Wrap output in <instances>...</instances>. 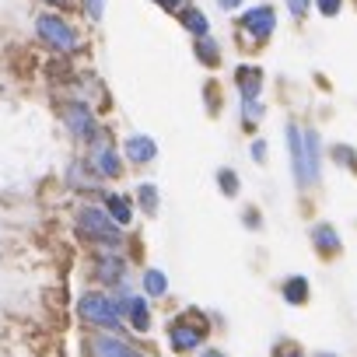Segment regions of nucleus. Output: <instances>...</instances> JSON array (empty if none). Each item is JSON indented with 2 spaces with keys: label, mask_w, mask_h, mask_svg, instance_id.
<instances>
[{
  "label": "nucleus",
  "mask_w": 357,
  "mask_h": 357,
  "mask_svg": "<svg viewBox=\"0 0 357 357\" xmlns=\"http://www.w3.org/2000/svg\"><path fill=\"white\" fill-rule=\"evenodd\" d=\"M252 158H256V161H263V158H266V144H263V140H256V144H252Z\"/></svg>",
  "instance_id": "obj_31"
},
{
  "label": "nucleus",
  "mask_w": 357,
  "mask_h": 357,
  "mask_svg": "<svg viewBox=\"0 0 357 357\" xmlns=\"http://www.w3.org/2000/svg\"><path fill=\"white\" fill-rule=\"evenodd\" d=\"M218 8H221V11H238L242 0H218Z\"/></svg>",
  "instance_id": "obj_30"
},
{
  "label": "nucleus",
  "mask_w": 357,
  "mask_h": 357,
  "mask_svg": "<svg viewBox=\"0 0 357 357\" xmlns=\"http://www.w3.org/2000/svg\"><path fill=\"white\" fill-rule=\"evenodd\" d=\"M333 158H336L343 168H357V154H354L350 147H343V144H340V147H333Z\"/></svg>",
  "instance_id": "obj_24"
},
{
  "label": "nucleus",
  "mask_w": 357,
  "mask_h": 357,
  "mask_svg": "<svg viewBox=\"0 0 357 357\" xmlns=\"http://www.w3.org/2000/svg\"><path fill=\"white\" fill-rule=\"evenodd\" d=\"M238 112H242V126H245V130H256L266 109H263L259 98H252V102H238Z\"/></svg>",
  "instance_id": "obj_20"
},
{
  "label": "nucleus",
  "mask_w": 357,
  "mask_h": 357,
  "mask_svg": "<svg viewBox=\"0 0 357 357\" xmlns=\"http://www.w3.org/2000/svg\"><path fill=\"white\" fill-rule=\"evenodd\" d=\"M77 312L88 326H102V329H119L123 326V315L116 308V301L105 294V291H88L81 301H77Z\"/></svg>",
  "instance_id": "obj_4"
},
{
  "label": "nucleus",
  "mask_w": 357,
  "mask_h": 357,
  "mask_svg": "<svg viewBox=\"0 0 357 357\" xmlns=\"http://www.w3.org/2000/svg\"><path fill=\"white\" fill-rule=\"evenodd\" d=\"M197 319H200V315L190 312V315H178V319L168 326V343H172V350L190 354V350H197V347L204 343V336H207V322H197Z\"/></svg>",
  "instance_id": "obj_6"
},
{
  "label": "nucleus",
  "mask_w": 357,
  "mask_h": 357,
  "mask_svg": "<svg viewBox=\"0 0 357 357\" xmlns=\"http://www.w3.org/2000/svg\"><path fill=\"white\" fill-rule=\"evenodd\" d=\"M165 291H168V277H165L161 270H147V273H144V294L165 298Z\"/></svg>",
  "instance_id": "obj_21"
},
{
  "label": "nucleus",
  "mask_w": 357,
  "mask_h": 357,
  "mask_svg": "<svg viewBox=\"0 0 357 357\" xmlns=\"http://www.w3.org/2000/svg\"><path fill=\"white\" fill-rule=\"evenodd\" d=\"M95 273H98L102 284H119V280L126 277V259H119V256H102L98 266H95Z\"/></svg>",
  "instance_id": "obj_17"
},
{
  "label": "nucleus",
  "mask_w": 357,
  "mask_h": 357,
  "mask_svg": "<svg viewBox=\"0 0 357 357\" xmlns=\"http://www.w3.org/2000/svg\"><path fill=\"white\" fill-rule=\"evenodd\" d=\"M91 357H144L137 347L116 340V336H95L91 340Z\"/></svg>",
  "instance_id": "obj_11"
},
{
  "label": "nucleus",
  "mask_w": 357,
  "mask_h": 357,
  "mask_svg": "<svg viewBox=\"0 0 357 357\" xmlns=\"http://www.w3.org/2000/svg\"><path fill=\"white\" fill-rule=\"evenodd\" d=\"M218 186H221L225 197H238V175H235L231 168H221V172H218Z\"/></svg>",
  "instance_id": "obj_23"
},
{
  "label": "nucleus",
  "mask_w": 357,
  "mask_h": 357,
  "mask_svg": "<svg viewBox=\"0 0 357 357\" xmlns=\"http://www.w3.org/2000/svg\"><path fill=\"white\" fill-rule=\"evenodd\" d=\"M287 11H291L294 18H301V15L308 11V0H287Z\"/></svg>",
  "instance_id": "obj_29"
},
{
  "label": "nucleus",
  "mask_w": 357,
  "mask_h": 357,
  "mask_svg": "<svg viewBox=\"0 0 357 357\" xmlns=\"http://www.w3.org/2000/svg\"><path fill=\"white\" fill-rule=\"evenodd\" d=\"M102 211L119 225V228H126L130 221H133V204H130V197H123V193H102Z\"/></svg>",
  "instance_id": "obj_13"
},
{
  "label": "nucleus",
  "mask_w": 357,
  "mask_h": 357,
  "mask_svg": "<svg viewBox=\"0 0 357 357\" xmlns=\"http://www.w3.org/2000/svg\"><path fill=\"white\" fill-rule=\"evenodd\" d=\"M123 154H126L130 165H151V161L158 158V144H154L151 137H144V133H133V137H126Z\"/></svg>",
  "instance_id": "obj_10"
},
{
  "label": "nucleus",
  "mask_w": 357,
  "mask_h": 357,
  "mask_svg": "<svg viewBox=\"0 0 357 357\" xmlns=\"http://www.w3.org/2000/svg\"><path fill=\"white\" fill-rule=\"evenodd\" d=\"M263 81H266L263 67H256V63H238V67H235L238 102H252V98H259V95H263Z\"/></svg>",
  "instance_id": "obj_9"
},
{
  "label": "nucleus",
  "mask_w": 357,
  "mask_h": 357,
  "mask_svg": "<svg viewBox=\"0 0 357 357\" xmlns=\"http://www.w3.org/2000/svg\"><path fill=\"white\" fill-rule=\"evenodd\" d=\"M245 225H249V228H256V225H259V214H256V211H249V214H245Z\"/></svg>",
  "instance_id": "obj_32"
},
{
  "label": "nucleus",
  "mask_w": 357,
  "mask_h": 357,
  "mask_svg": "<svg viewBox=\"0 0 357 357\" xmlns=\"http://www.w3.org/2000/svg\"><path fill=\"white\" fill-rule=\"evenodd\" d=\"M193 53H197V60H200L204 67H218V63H221V46H218V39H211V36L197 39V43H193Z\"/></svg>",
  "instance_id": "obj_18"
},
{
  "label": "nucleus",
  "mask_w": 357,
  "mask_h": 357,
  "mask_svg": "<svg viewBox=\"0 0 357 357\" xmlns=\"http://www.w3.org/2000/svg\"><path fill=\"white\" fill-rule=\"evenodd\" d=\"M67 175H70V186L81 190V193H98V190H102V178L88 168V161H74V165L67 168Z\"/></svg>",
  "instance_id": "obj_14"
},
{
  "label": "nucleus",
  "mask_w": 357,
  "mask_h": 357,
  "mask_svg": "<svg viewBox=\"0 0 357 357\" xmlns=\"http://www.w3.org/2000/svg\"><path fill=\"white\" fill-rule=\"evenodd\" d=\"M178 22H183V29H186L193 39L211 36V22H207V15H204L200 8H193V4H186L183 11H178Z\"/></svg>",
  "instance_id": "obj_15"
},
{
  "label": "nucleus",
  "mask_w": 357,
  "mask_h": 357,
  "mask_svg": "<svg viewBox=\"0 0 357 357\" xmlns=\"http://www.w3.org/2000/svg\"><path fill=\"white\" fill-rule=\"evenodd\" d=\"M137 204L147 211V214H158V190L151 186V183H144V186H137Z\"/></svg>",
  "instance_id": "obj_22"
},
{
  "label": "nucleus",
  "mask_w": 357,
  "mask_h": 357,
  "mask_svg": "<svg viewBox=\"0 0 357 357\" xmlns=\"http://www.w3.org/2000/svg\"><path fill=\"white\" fill-rule=\"evenodd\" d=\"M312 245H315L322 256H340V249H343L333 225H315V228H312Z\"/></svg>",
  "instance_id": "obj_16"
},
{
  "label": "nucleus",
  "mask_w": 357,
  "mask_h": 357,
  "mask_svg": "<svg viewBox=\"0 0 357 357\" xmlns=\"http://www.w3.org/2000/svg\"><path fill=\"white\" fill-rule=\"evenodd\" d=\"M204 357H225V354H221V350H207Z\"/></svg>",
  "instance_id": "obj_34"
},
{
  "label": "nucleus",
  "mask_w": 357,
  "mask_h": 357,
  "mask_svg": "<svg viewBox=\"0 0 357 357\" xmlns=\"http://www.w3.org/2000/svg\"><path fill=\"white\" fill-rule=\"evenodd\" d=\"M284 301H291V305H305V301H308V280H305V277H291V280H284Z\"/></svg>",
  "instance_id": "obj_19"
},
{
  "label": "nucleus",
  "mask_w": 357,
  "mask_h": 357,
  "mask_svg": "<svg viewBox=\"0 0 357 357\" xmlns=\"http://www.w3.org/2000/svg\"><path fill=\"white\" fill-rule=\"evenodd\" d=\"M77 231H81L88 242H98V245H105V249L123 245L119 225H116L102 207H81V211H77Z\"/></svg>",
  "instance_id": "obj_3"
},
{
  "label": "nucleus",
  "mask_w": 357,
  "mask_h": 357,
  "mask_svg": "<svg viewBox=\"0 0 357 357\" xmlns=\"http://www.w3.org/2000/svg\"><path fill=\"white\" fill-rule=\"evenodd\" d=\"M287 151H291V172L301 190L319 183V165H322V140L315 130H298L294 123L287 126Z\"/></svg>",
  "instance_id": "obj_1"
},
{
  "label": "nucleus",
  "mask_w": 357,
  "mask_h": 357,
  "mask_svg": "<svg viewBox=\"0 0 357 357\" xmlns=\"http://www.w3.org/2000/svg\"><path fill=\"white\" fill-rule=\"evenodd\" d=\"M273 357H305V354H301V347H294V343H280V347L273 350Z\"/></svg>",
  "instance_id": "obj_28"
},
{
  "label": "nucleus",
  "mask_w": 357,
  "mask_h": 357,
  "mask_svg": "<svg viewBox=\"0 0 357 357\" xmlns=\"http://www.w3.org/2000/svg\"><path fill=\"white\" fill-rule=\"evenodd\" d=\"M315 357H336V354H326V350H322V354H315Z\"/></svg>",
  "instance_id": "obj_35"
},
{
  "label": "nucleus",
  "mask_w": 357,
  "mask_h": 357,
  "mask_svg": "<svg viewBox=\"0 0 357 357\" xmlns=\"http://www.w3.org/2000/svg\"><path fill=\"white\" fill-rule=\"evenodd\" d=\"M123 312H126V319H130V326L137 329V333H147L151 329V308H147V301L144 298H137V294H123Z\"/></svg>",
  "instance_id": "obj_12"
},
{
  "label": "nucleus",
  "mask_w": 357,
  "mask_h": 357,
  "mask_svg": "<svg viewBox=\"0 0 357 357\" xmlns=\"http://www.w3.org/2000/svg\"><path fill=\"white\" fill-rule=\"evenodd\" d=\"M43 4H50V8H70V0H43Z\"/></svg>",
  "instance_id": "obj_33"
},
{
  "label": "nucleus",
  "mask_w": 357,
  "mask_h": 357,
  "mask_svg": "<svg viewBox=\"0 0 357 357\" xmlns=\"http://www.w3.org/2000/svg\"><path fill=\"white\" fill-rule=\"evenodd\" d=\"M84 11H88V18H102L105 15V0H84Z\"/></svg>",
  "instance_id": "obj_27"
},
{
  "label": "nucleus",
  "mask_w": 357,
  "mask_h": 357,
  "mask_svg": "<svg viewBox=\"0 0 357 357\" xmlns=\"http://www.w3.org/2000/svg\"><path fill=\"white\" fill-rule=\"evenodd\" d=\"M315 8H319V15L336 18V15H340V8H343V0H315Z\"/></svg>",
  "instance_id": "obj_25"
},
{
  "label": "nucleus",
  "mask_w": 357,
  "mask_h": 357,
  "mask_svg": "<svg viewBox=\"0 0 357 357\" xmlns=\"http://www.w3.org/2000/svg\"><path fill=\"white\" fill-rule=\"evenodd\" d=\"M151 4H158L161 11H168V15H178V11H183L186 4H190V0H151Z\"/></svg>",
  "instance_id": "obj_26"
},
{
  "label": "nucleus",
  "mask_w": 357,
  "mask_h": 357,
  "mask_svg": "<svg viewBox=\"0 0 357 357\" xmlns=\"http://www.w3.org/2000/svg\"><path fill=\"white\" fill-rule=\"evenodd\" d=\"M36 36L53 50V53H74L77 46H81V32H77V25H70L63 15H56V11H43L39 18H36Z\"/></svg>",
  "instance_id": "obj_2"
},
{
  "label": "nucleus",
  "mask_w": 357,
  "mask_h": 357,
  "mask_svg": "<svg viewBox=\"0 0 357 357\" xmlns=\"http://www.w3.org/2000/svg\"><path fill=\"white\" fill-rule=\"evenodd\" d=\"M63 119H67V130L74 133V140H95L98 137V119L84 102H70L63 109Z\"/></svg>",
  "instance_id": "obj_7"
},
{
  "label": "nucleus",
  "mask_w": 357,
  "mask_h": 357,
  "mask_svg": "<svg viewBox=\"0 0 357 357\" xmlns=\"http://www.w3.org/2000/svg\"><path fill=\"white\" fill-rule=\"evenodd\" d=\"M88 168H91L98 178H119L123 161H119V154L112 151L109 140H98V137H95V147H91V154H88Z\"/></svg>",
  "instance_id": "obj_8"
},
{
  "label": "nucleus",
  "mask_w": 357,
  "mask_h": 357,
  "mask_svg": "<svg viewBox=\"0 0 357 357\" xmlns=\"http://www.w3.org/2000/svg\"><path fill=\"white\" fill-rule=\"evenodd\" d=\"M277 29V11L270 4H259V8H249L242 18H238V36H245L249 46H263Z\"/></svg>",
  "instance_id": "obj_5"
}]
</instances>
